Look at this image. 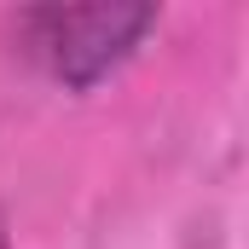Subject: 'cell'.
<instances>
[{"mask_svg":"<svg viewBox=\"0 0 249 249\" xmlns=\"http://www.w3.org/2000/svg\"><path fill=\"white\" fill-rule=\"evenodd\" d=\"M157 29V6L145 0H87V6H29L18 18L23 53L41 64L58 87L87 93L116 75L145 35Z\"/></svg>","mask_w":249,"mask_h":249,"instance_id":"obj_1","label":"cell"},{"mask_svg":"<svg viewBox=\"0 0 249 249\" xmlns=\"http://www.w3.org/2000/svg\"><path fill=\"white\" fill-rule=\"evenodd\" d=\"M0 249H12V226H6V214H0Z\"/></svg>","mask_w":249,"mask_h":249,"instance_id":"obj_2","label":"cell"}]
</instances>
